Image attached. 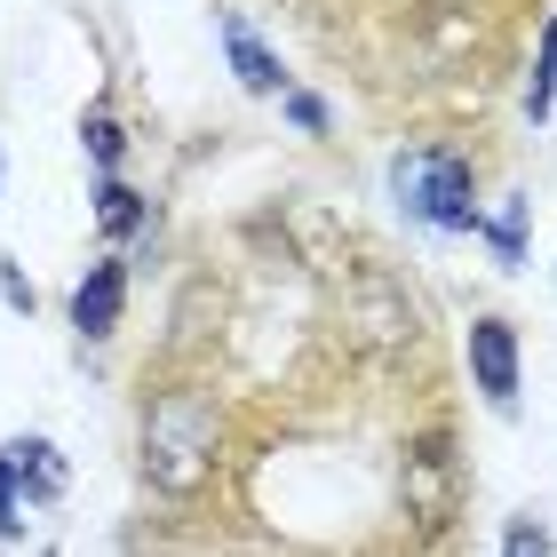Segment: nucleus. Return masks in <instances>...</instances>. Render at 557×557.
Instances as JSON below:
<instances>
[{"label": "nucleus", "mask_w": 557, "mask_h": 557, "mask_svg": "<svg viewBox=\"0 0 557 557\" xmlns=\"http://www.w3.org/2000/svg\"><path fill=\"white\" fill-rule=\"evenodd\" d=\"M549 112H557V16L542 24L534 72H525V128H549Z\"/></svg>", "instance_id": "9b49d317"}, {"label": "nucleus", "mask_w": 557, "mask_h": 557, "mask_svg": "<svg viewBox=\"0 0 557 557\" xmlns=\"http://www.w3.org/2000/svg\"><path fill=\"white\" fill-rule=\"evenodd\" d=\"M215 462H223V407L208 391L175 383L144 407V430H136V470H144V494L160 502H199L215 486Z\"/></svg>", "instance_id": "f257e3e1"}, {"label": "nucleus", "mask_w": 557, "mask_h": 557, "mask_svg": "<svg viewBox=\"0 0 557 557\" xmlns=\"http://www.w3.org/2000/svg\"><path fill=\"white\" fill-rule=\"evenodd\" d=\"M518 374H525V359H518V326L510 319H470V383H478V398H486L494 414H518Z\"/></svg>", "instance_id": "39448f33"}, {"label": "nucleus", "mask_w": 557, "mask_h": 557, "mask_svg": "<svg viewBox=\"0 0 557 557\" xmlns=\"http://www.w3.org/2000/svg\"><path fill=\"white\" fill-rule=\"evenodd\" d=\"M120 311H128V263H120V256H96L88 278L72 287V335H81V343H104L112 326H120Z\"/></svg>", "instance_id": "423d86ee"}, {"label": "nucleus", "mask_w": 557, "mask_h": 557, "mask_svg": "<svg viewBox=\"0 0 557 557\" xmlns=\"http://www.w3.org/2000/svg\"><path fill=\"white\" fill-rule=\"evenodd\" d=\"M478 239L502 256V271H525V199H502V208L478 223Z\"/></svg>", "instance_id": "f8f14e48"}, {"label": "nucleus", "mask_w": 557, "mask_h": 557, "mask_svg": "<svg viewBox=\"0 0 557 557\" xmlns=\"http://www.w3.org/2000/svg\"><path fill=\"white\" fill-rule=\"evenodd\" d=\"M391 191H398V208H407L422 232H438V239H478V168H470V151H454V144H414V151H398L391 160Z\"/></svg>", "instance_id": "20e7f679"}, {"label": "nucleus", "mask_w": 557, "mask_h": 557, "mask_svg": "<svg viewBox=\"0 0 557 557\" xmlns=\"http://www.w3.org/2000/svg\"><path fill=\"white\" fill-rule=\"evenodd\" d=\"M215 33H223V57H232V72H239V88H247V96H287V64H278L271 48L256 40V24H247L239 9H223V16H215Z\"/></svg>", "instance_id": "0eeeda50"}, {"label": "nucleus", "mask_w": 557, "mask_h": 557, "mask_svg": "<svg viewBox=\"0 0 557 557\" xmlns=\"http://www.w3.org/2000/svg\"><path fill=\"white\" fill-rule=\"evenodd\" d=\"M470 510V462L454 446L446 422H422L407 446H398V518H407L414 549H438Z\"/></svg>", "instance_id": "7ed1b4c3"}, {"label": "nucleus", "mask_w": 557, "mask_h": 557, "mask_svg": "<svg viewBox=\"0 0 557 557\" xmlns=\"http://www.w3.org/2000/svg\"><path fill=\"white\" fill-rule=\"evenodd\" d=\"M0 302H9V311H24V319H33V311H40V295H33V278H24L16 263H0Z\"/></svg>", "instance_id": "dca6fc26"}, {"label": "nucleus", "mask_w": 557, "mask_h": 557, "mask_svg": "<svg viewBox=\"0 0 557 557\" xmlns=\"http://www.w3.org/2000/svg\"><path fill=\"white\" fill-rule=\"evenodd\" d=\"M24 510H33V502H24L16 470H9V454H0V542H24V525H33Z\"/></svg>", "instance_id": "4468645a"}, {"label": "nucleus", "mask_w": 557, "mask_h": 557, "mask_svg": "<svg viewBox=\"0 0 557 557\" xmlns=\"http://www.w3.org/2000/svg\"><path fill=\"white\" fill-rule=\"evenodd\" d=\"M81 151H88L96 175H120V160H128V128H120L112 104H88L81 112Z\"/></svg>", "instance_id": "9d476101"}, {"label": "nucleus", "mask_w": 557, "mask_h": 557, "mask_svg": "<svg viewBox=\"0 0 557 557\" xmlns=\"http://www.w3.org/2000/svg\"><path fill=\"white\" fill-rule=\"evenodd\" d=\"M278 112H287V128H302V136H326V104H319L311 88H287V96H278Z\"/></svg>", "instance_id": "2eb2a0df"}, {"label": "nucleus", "mask_w": 557, "mask_h": 557, "mask_svg": "<svg viewBox=\"0 0 557 557\" xmlns=\"http://www.w3.org/2000/svg\"><path fill=\"white\" fill-rule=\"evenodd\" d=\"M335 319H343V343L359 350L367 367H398V359H414V350H422V295L391 263H374V256L343 263Z\"/></svg>", "instance_id": "f03ea898"}, {"label": "nucleus", "mask_w": 557, "mask_h": 557, "mask_svg": "<svg viewBox=\"0 0 557 557\" xmlns=\"http://www.w3.org/2000/svg\"><path fill=\"white\" fill-rule=\"evenodd\" d=\"M502 557H557V534H549V518H510L502 525Z\"/></svg>", "instance_id": "ddd939ff"}, {"label": "nucleus", "mask_w": 557, "mask_h": 557, "mask_svg": "<svg viewBox=\"0 0 557 557\" xmlns=\"http://www.w3.org/2000/svg\"><path fill=\"white\" fill-rule=\"evenodd\" d=\"M96 223H104V239H136L151 208H144V191L128 184V175H96Z\"/></svg>", "instance_id": "1a4fd4ad"}, {"label": "nucleus", "mask_w": 557, "mask_h": 557, "mask_svg": "<svg viewBox=\"0 0 557 557\" xmlns=\"http://www.w3.org/2000/svg\"><path fill=\"white\" fill-rule=\"evenodd\" d=\"M0 454H9V470H16V486H24L33 510H57V502H64V454L48 438H9Z\"/></svg>", "instance_id": "6e6552de"}]
</instances>
